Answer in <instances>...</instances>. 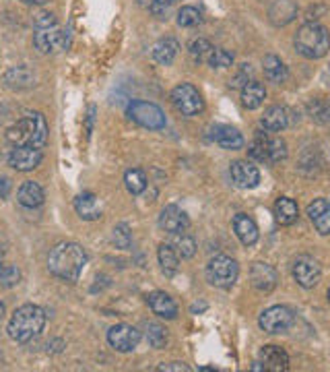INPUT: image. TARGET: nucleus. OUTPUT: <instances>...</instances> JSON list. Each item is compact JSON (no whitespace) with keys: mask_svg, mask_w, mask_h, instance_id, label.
Masks as SVG:
<instances>
[{"mask_svg":"<svg viewBox=\"0 0 330 372\" xmlns=\"http://www.w3.org/2000/svg\"><path fill=\"white\" fill-rule=\"evenodd\" d=\"M178 50H180V44H178V40H173V38H164V40H159L155 46H153V60L157 62V64H171L173 60H176V56H178Z\"/></svg>","mask_w":330,"mask_h":372,"instance_id":"nucleus-28","label":"nucleus"},{"mask_svg":"<svg viewBox=\"0 0 330 372\" xmlns=\"http://www.w3.org/2000/svg\"><path fill=\"white\" fill-rule=\"evenodd\" d=\"M173 2H176V0H155V2L151 4V13H153V15H157V17H164Z\"/></svg>","mask_w":330,"mask_h":372,"instance_id":"nucleus-43","label":"nucleus"},{"mask_svg":"<svg viewBox=\"0 0 330 372\" xmlns=\"http://www.w3.org/2000/svg\"><path fill=\"white\" fill-rule=\"evenodd\" d=\"M93 116H95V108L91 106L89 108V114H87V130L91 133V128H93Z\"/></svg>","mask_w":330,"mask_h":372,"instance_id":"nucleus-46","label":"nucleus"},{"mask_svg":"<svg viewBox=\"0 0 330 372\" xmlns=\"http://www.w3.org/2000/svg\"><path fill=\"white\" fill-rule=\"evenodd\" d=\"M171 247L176 248L178 257H182V259H192L196 254V240L188 234H184V232L176 234V240H173Z\"/></svg>","mask_w":330,"mask_h":372,"instance_id":"nucleus-35","label":"nucleus"},{"mask_svg":"<svg viewBox=\"0 0 330 372\" xmlns=\"http://www.w3.org/2000/svg\"><path fill=\"white\" fill-rule=\"evenodd\" d=\"M169 98H171L173 108L182 116H196V114H200L205 110V99L200 96V91L194 85H190V83L176 85Z\"/></svg>","mask_w":330,"mask_h":372,"instance_id":"nucleus-8","label":"nucleus"},{"mask_svg":"<svg viewBox=\"0 0 330 372\" xmlns=\"http://www.w3.org/2000/svg\"><path fill=\"white\" fill-rule=\"evenodd\" d=\"M124 184H126V191L137 197V195L144 193V188H147V176L139 168H132L124 174Z\"/></svg>","mask_w":330,"mask_h":372,"instance_id":"nucleus-33","label":"nucleus"},{"mask_svg":"<svg viewBox=\"0 0 330 372\" xmlns=\"http://www.w3.org/2000/svg\"><path fill=\"white\" fill-rule=\"evenodd\" d=\"M141 342V331L130 327V325H114L108 331V344L114 347L116 351H132Z\"/></svg>","mask_w":330,"mask_h":372,"instance_id":"nucleus-12","label":"nucleus"},{"mask_svg":"<svg viewBox=\"0 0 330 372\" xmlns=\"http://www.w3.org/2000/svg\"><path fill=\"white\" fill-rule=\"evenodd\" d=\"M200 21H203V15L194 6H182L180 13H178V25L180 27H196V25H200Z\"/></svg>","mask_w":330,"mask_h":372,"instance_id":"nucleus-39","label":"nucleus"},{"mask_svg":"<svg viewBox=\"0 0 330 372\" xmlns=\"http://www.w3.org/2000/svg\"><path fill=\"white\" fill-rule=\"evenodd\" d=\"M2 263H4V250L0 248V265H2Z\"/></svg>","mask_w":330,"mask_h":372,"instance_id":"nucleus-51","label":"nucleus"},{"mask_svg":"<svg viewBox=\"0 0 330 372\" xmlns=\"http://www.w3.org/2000/svg\"><path fill=\"white\" fill-rule=\"evenodd\" d=\"M87 265V252L79 242H60L47 254V269L62 281H76Z\"/></svg>","mask_w":330,"mask_h":372,"instance_id":"nucleus-1","label":"nucleus"},{"mask_svg":"<svg viewBox=\"0 0 330 372\" xmlns=\"http://www.w3.org/2000/svg\"><path fill=\"white\" fill-rule=\"evenodd\" d=\"M260 362L271 372H281L289 368V354L279 346H264L260 349Z\"/></svg>","mask_w":330,"mask_h":372,"instance_id":"nucleus-22","label":"nucleus"},{"mask_svg":"<svg viewBox=\"0 0 330 372\" xmlns=\"http://www.w3.org/2000/svg\"><path fill=\"white\" fill-rule=\"evenodd\" d=\"M266 99V87L260 81H250L241 87V103L248 110H256Z\"/></svg>","mask_w":330,"mask_h":372,"instance_id":"nucleus-29","label":"nucleus"},{"mask_svg":"<svg viewBox=\"0 0 330 372\" xmlns=\"http://www.w3.org/2000/svg\"><path fill=\"white\" fill-rule=\"evenodd\" d=\"M326 201H329V205H330V198H326Z\"/></svg>","mask_w":330,"mask_h":372,"instance_id":"nucleus-53","label":"nucleus"},{"mask_svg":"<svg viewBox=\"0 0 330 372\" xmlns=\"http://www.w3.org/2000/svg\"><path fill=\"white\" fill-rule=\"evenodd\" d=\"M295 321V315L289 306H283V304H277V306H271L266 308L262 315H260L258 325L262 331L266 333H285L291 325Z\"/></svg>","mask_w":330,"mask_h":372,"instance_id":"nucleus-9","label":"nucleus"},{"mask_svg":"<svg viewBox=\"0 0 330 372\" xmlns=\"http://www.w3.org/2000/svg\"><path fill=\"white\" fill-rule=\"evenodd\" d=\"M19 279H21V271L17 265H4V263L0 265V286L2 288H13L19 283Z\"/></svg>","mask_w":330,"mask_h":372,"instance_id":"nucleus-40","label":"nucleus"},{"mask_svg":"<svg viewBox=\"0 0 330 372\" xmlns=\"http://www.w3.org/2000/svg\"><path fill=\"white\" fill-rule=\"evenodd\" d=\"M209 64L212 69H229L234 64V54L229 50L212 48L211 56H209Z\"/></svg>","mask_w":330,"mask_h":372,"instance_id":"nucleus-38","label":"nucleus"},{"mask_svg":"<svg viewBox=\"0 0 330 372\" xmlns=\"http://www.w3.org/2000/svg\"><path fill=\"white\" fill-rule=\"evenodd\" d=\"M229 174H232V180H234V184H236L237 188L248 191V188L258 186V168L252 162H248V159H237V162H234L232 168H229Z\"/></svg>","mask_w":330,"mask_h":372,"instance_id":"nucleus-14","label":"nucleus"},{"mask_svg":"<svg viewBox=\"0 0 330 372\" xmlns=\"http://www.w3.org/2000/svg\"><path fill=\"white\" fill-rule=\"evenodd\" d=\"M44 327H46L44 308H40L38 304H23L13 312L8 321V335L17 344H29L35 337H40Z\"/></svg>","mask_w":330,"mask_h":372,"instance_id":"nucleus-3","label":"nucleus"},{"mask_svg":"<svg viewBox=\"0 0 330 372\" xmlns=\"http://www.w3.org/2000/svg\"><path fill=\"white\" fill-rule=\"evenodd\" d=\"M234 232H236L237 240L244 247H254L258 242V225L252 218H248L246 213H237L234 218Z\"/></svg>","mask_w":330,"mask_h":372,"instance_id":"nucleus-18","label":"nucleus"},{"mask_svg":"<svg viewBox=\"0 0 330 372\" xmlns=\"http://www.w3.org/2000/svg\"><path fill=\"white\" fill-rule=\"evenodd\" d=\"M74 211L85 222H95V220L101 218V207H99L93 193H83V195L74 198Z\"/></svg>","mask_w":330,"mask_h":372,"instance_id":"nucleus-24","label":"nucleus"},{"mask_svg":"<svg viewBox=\"0 0 330 372\" xmlns=\"http://www.w3.org/2000/svg\"><path fill=\"white\" fill-rule=\"evenodd\" d=\"M147 342L155 349H164L167 346V329L159 322H149L147 325Z\"/></svg>","mask_w":330,"mask_h":372,"instance_id":"nucleus-34","label":"nucleus"},{"mask_svg":"<svg viewBox=\"0 0 330 372\" xmlns=\"http://www.w3.org/2000/svg\"><path fill=\"white\" fill-rule=\"evenodd\" d=\"M252 74H254V71H252V67H250V64H241V67H239V71L234 74V79H232V83H229V85H232L234 89H241L244 85H248L250 81H254V79H252Z\"/></svg>","mask_w":330,"mask_h":372,"instance_id":"nucleus-41","label":"nucleus"},{"mask_svg":"<svg viewBox=\"0 0 330 372\" xmlns=\"http://www.w3.org/2000/svg\"><path fill=\"white\" fill-rule=\"evenodd\" d=\"M237 275H239V267H237L236 261L227 254L212 257L209 265H207L209 283L215 288H221V290H229L237 281Z\"/></svg>","mask_w":330,"mask_h":372,"instance_id":"nucleus-7","label":"nucleus"},{"mask_svg":"<svg viewBox=\"0 0 330 372\" xmlns=\"http://www.w3.org/2000/svg\"><path fill=\"white\" fill-rule=\"evenodd\" d=\"M295 50L309 60L326 56L330 50V33L320 23H306L295 33Z\"/></svg>","mask_w":330,"mask_h":372,"instance_id":"nucleus-4","label":"nucleus"},{"mask_svg":"<svg viewBox=\"0 0 330 372\" xmlns=\"http://www.w3.org/2000/svg\"><path fill=\"white\" fill-rule=\"evenodd\" d=\"M2 317H4V304L0 302V321H2Z\"/></svg>","mask_w":330,"mask_h":372,"instance_id":"nucleus-50","label":"nucleus"},{"mask_svg":"<svg viewBox=\"0 0 330 372\" xmlns=\"http://www.w3.org/2000/svg\"><path fill=\"white\" fill-rule=\"evenodd\" d=\"M157 259H159V265H161V271L165 273V277H173L178 273L180 257H178L176 248L171 244H161L157 250Z\"/></svg>","mask_w":330,"mask_h":372,"instance_id":"nucleus-31","label":"nucleus"},{"mask_svg":"<svg viewBox=\"0 0 330 372\" xmlns=\"http://www.w3.org/2000/svg\"><path fill=\"white\" fill-rule=\"evenodd\" d=\"M33 46L40 50L42 54H54V52H60V50H64L69 46L67 31L60 29L58 25L47 27V29H38L35 35H33Z\"/></svg>","mask_w":330,"mask_h":372,"instance_id":"nucleus-10","label":"nucleus"},{"mask_svg":"<svg viewBox=\"0 0 330 372\" xmlns=\"http://www.w3.org/2000/svg\"><path fill=\"white\" fill-rule=\"evenodd\" d=\"M112 242L116 244V248L120 250H128L132 244V232L126 223H118L112 232Z\"/></svg>","mask_w":330,"mask_h":372,"instance_id":"nucleus-37","label":"nucleus"},{"mask_svg":"<svg viewBox=\"0 0 330 372\" xmlns=\"http://www.w3.org/2000/svg\"><path fill=\"white\" fill-rule=\"evenodd\" d=\"M268 15L275 25L291 23L297 17V4L293 0H275Z\"/></svg>","mask_w":330,"mask_h":372,"instance_id":"nucleus-26","label":"nucleus"},{"mask_svg":"<svg viewBox=\"0 0 330 372\" xmlns=\"http://www.w3.org/2000/svg\"><path fill=\"white\" fill-rule=\"evenodd\" d=\"M157 371H173V372H190V368L184 362H167V364H159Z\"/></svg>","mask_w":330,"mask_h":372,"instance_id":"nucleus-44","label":"nucleus"},{"mask_svg":"<svg viewBox=\"0 0 330 372\" xmlns=\"http://www.w3.org/2000/svg\"><path fill=\"white\" fill-rule=\"evenodd\" d=\"M23 2H27V4H46L50 0H23Z\"/></svg>","mask_w":330,"mask_h":372,"instance_id":"nucleus-48","label":"nucleus"},{"mask_svg":"<svg viewBox=\"0 0 330 372\" xmlns=\"http://www.w3.org/2000/svg\"><path fill=\"white\" fill-rule=\"evenodd\" d=\"M252 371H266V368H264V364H262V362H254V364H252Z\"/></svg>","mask_w":330,"mask_h":372,"instance_id":"nucleus-47","label":"nucleus"},{"mask_svg":"<svg viewBox=\"0 0 330 372\" xmlns=\"http://www.w3.org/2000/svg\"><path fill=\"white\" fill-rule=\"evenodd\" d=\"M212 141L223 149H229V151H237V149L244 147V137L241 133L234 128V126H227V124H217L212 126Z\"/></svg>","mask_w":330,"mask_h":372,"instance_id":"nucleus-19","label":"nucleus"},{"mask_svg":"<svg viewBox=\"0 0 330 372\" xmlns=\"http://www.w3.org/2000/svg\"><path fill=\"white\" fill-rule=\"evenodd\" d=\"M128 118L149 130H161L167 124L164 110L157 103L144 99H135L128 103Z\"/></svg>","mask_w":330,"mask_h":372,"instance_id":"nucleus-6","label":"nucleus"},{"mask_svg":"<svg viewBox=\"0 0 330 372\" xmlns=\"http://www.w3.org/2000/svg\"><path fill=\"white\" fill-rule=\"evenodd\" d=\"M307 215L322 236L330 234V205L326 198H314V203L307 205Z\"/></svg>","mask_w":330,"mask_h":372,"instance_id":"nucleus-20","label":"nucleus"},{"mask_svg":"<svg viewBox=\"0 0 330 372\" xmlns=\"http://www.w3.org/2000/svg\"><path fill=\"white\" fill-rule=\"evenodd\" d=\"M275 218L281 225H291L300 218V207L293 198L279 197L275 203Z\"/></svg>","mask_w":330,"mask_h":372,"instance_id":"nucleus-30","label":"nucleus"},{"mask_svg":"<svg viewBox=\"0 0 330 372\" xmlns=\"http://www.w3.org/2000/svg\"><path fill=\"white\" fill-rule=\"evenodd\" d=\"M250 279L258 292H273L277 288L279 275L275 271V267H271L268 263H254L250 269Z\"/></svg>","mask_w":330,"mask_h":372,"instance_id":"nucleus-16","label":"nucleus"},{"mask_svg":"<svg viewBox=\"0 0 330 372\" xmlns=\"http://www.w3.org/2000/svg\"><path fill=\"white\" fill-rule=\"evenodd\" d=\"M11 188H13L11 180L8 178H0V198L8 197L11 195Z\"/></svg>","mask_w":330,"mask_h":372,"instance_id":"nucleus-45","label":"nucleus"},{"mask_svg":"<svg viewBox=\"0 0 330 372\" xmlns=\"http://www.w3.org/2000/svg\"><path fill=\"white\" fill-rule=\"evenodd\" d=\"M33 25H35V29H47V27H54V25L58 23H56V17L52 13L42 11V13L33 15Z\"/></svg>","mask_w":330,"mask_h":372,"instance_id":"nucleus-42","label":"nucleus"},{"mask_svg":"<svg viewBox=\"0 0 330 372\" xmlns=\"http://www.w3.org/2000/svg\"><path fill=\"white\" fill-rule=\"evenodd\" d=\"M17 201H19V205H23L27 209H35L44 203V188L38 182L27 180L17 191Z\"/></svg>","mask_w":330,"mask_h":372,"instance_id":"nucleus-25","label":"nucleus"},{"mask_svg":"<svg viewBox=\"0 0 330 372\" xmlns=\"http://www.w3.org/2000/svg\"><path fill=\"white\" fill-rule=\"evenodd\" d=\"M6 141L13 147L42 149L47 143V123L42 112H27L21 120L6 130Z\"/></svg>","mask_w":330,"mask_h":372,"instance_id":"nucleus-2","label":"nucleus"},{"mask_svg":"<svg viewBox=\"0 0 330 372\" xmlns=\"http://www.w3.org/2000/svg\"><path fill=\"white\" fill-rule=\"evenodd\" d=\"M306 110L307 116L316 124H330V103L326 99H309Z\"/></svg>","mask_w":330,"mask_h":372,"instance_id":"nucleus-32","label":"nucleus"},{"mask_svg":"<svg viewBox=\"0 0 330 372\" xmlns=\"http://www.w3.org/2000/svg\"><path fill=\"white\" fill-rule=\"evenodd\" d=\"M260 124L268 133H281L291 124V110L285 106H271L260 118Z\"/></svg>","mask_w":330,"mask_h":372,"instance_id":"nucleus-17","label":"nucleus"},{"mask_svg":"<svg viewBox=\"0 0 330 372\" xmlns=\"http://www.w3.org/2000/svg\"><path fill=\"white\" fill-rule=\"evenodd\" d=\"M250 157L260 164H281L287 159V143L281 137H271L260 133L250 147Z\"/></svg>","mask_w":330,"mask_h":372,"instance_id":"nucleus-5","label":"nucleus"},{"mask_svg":"<svg viewBox=\"0 0 330 372\" xmlns=\"http://www.w3.org/2000/svg\"><path fill=\"white\" fill-rule=\"evenodd\" d=\"M153 2H155V0H139V4H141V6H147V9H151Z\"/></svg>","mask_w":330,"mask_h":372,"instance_id":"nucleus-49","label":"nucleus"},{"mask_svg":"<svg viewBox=\"0 0 330 372\" xmlns=\"http://www.w3.org/2000/svg\"><path fill=\"white\" fill-rule=\"evenodd\" d=\"M262 69H264V77L271 81V83H275V85H281L287 81V67H285V62L279 58V56H275V54H266L264 58H262Z\"/></svg>","mask_w":330,"mask_h":372,"instance_id":"nucleus-27","label":"nucleus"},{"mask_svg":"<svg viewBox=\"0 0 330 372\" xmlns=\"http://www.w3.org/2000/svg\"><path fill=\"white\" fill-rule=\"evenodd\" d=\"M147 302H149V308L159 319L171 321V319L178 317V304H176V300L169 296V294H165V292H153V294H149Z\"/></svg>","mask_w":330,"mask_h":372,"instance_id":"nucleus-21","label":"nucleus"},{"mask_svg":"<svg viewBox=\"0 0 330 372\" xmlns=\"http://www.w3.org/2000/svg\"><path fill=\"white\" fill-rule=\"evenodd\" d=\"M42 151L35 147H15L8 153V166L17 172H31L42 164Z\"/></svg>","mask_w":330,"mask_h":372,"instance_id":"nucleus-13","label":"nucleus"},{"mask_svg":"<svg viewBox=\"0 0 330 372\" xmlns=\"http://www.w3.org/2000/svg\"><path fill=\"white\" fill-rule=\"evenodd\" d=\"M190 58L196 62V64H200V62H209V56H211L212 46L209 40H205V38H198V40H194L192 44H190Z\"/></svg>","mask_w":330,"mask_h":372,"instance_id":"nucleus-36","label":"nucleus"},{"mask_svg":"<svg viewBox=\"0 0 330 372\" xmlns=\"http://www.w3.org/2000/svg\"><path fill=\"white\" fill-rule=\"evenodd\" d=\"M329 300H330V290H329Z\"/></svg>","mask_w":330,"mask_h":372,"instance_id":"nucleus-52","label":"nucleus"},{"mask_svg":"<svg viewBox=\"0 0 330 372\" xmlns=\"http://www.w3.org/2000/svg\"><path fill=\"white\" fill-rule=\"evenodd\" d=\"M190 225L188 215L176 207V205H167L161 209L159 213V227L165 230L167 234H180V232H186Z\"/></svg>","mask_w":330,"mask_h":372,"instance_id":"nucleus-15","label":"nucleus"},{"mask_svg":"<svg viewBox=\"0 0 330 372\" xmlns=\"http://www.w3.org/2000/svg\"><path fill=\"white\" fill-rule=\"evenodd\" d=\"M320 277H322V269L318 265L316 259L307 257V254H302L293 261V279L306 288V290H312L320 283Z\"/></svg>","mask_w":330,"mask_h":372,"instance_id":"nucleus-11","label":"nucleus"},{"mask_svg":"<svg viewBox=\"0 0 330 372\" xmlns=\"http://www.w3.org/2000/svg\"><path fill=\"white\" fill-rule=\"evenodd\" d=\"M2 81L8 89L21 91V89H29L35 85V73L29 67H13L4 73Z\"/></svg>","mask_w":330,"mask_h":372,"instance_id":"nucleus-23","label":"nucleus"}]
</instances>
